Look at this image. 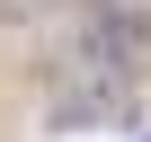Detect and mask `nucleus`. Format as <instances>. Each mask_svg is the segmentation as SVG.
I'll use <instances>...</instances> for the list:
<instances>
[{
  "label": "nucleus",
  "mask_w": 151,
  "mask_h": 142,
  "mask_svg": "<svg viewBox=\"0 0 151 142\" xmlns=\"http://www.w3.org/2000/svg\"><path fill=\"white\" fill-rule=\"evenodd\" d=\"M142 53H151V18L133 0H89L80 27L62 44V89H53V115L62 124H107L124 115L133 80H142Z\"/></svg>",
  "instance_id": "obj_1"
}]
</instances>
